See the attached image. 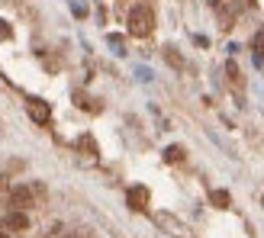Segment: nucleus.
<instances>
[{
    "label": "nucleus",
    "instance_id": "obj_1",
    "mask_svg": "<svg viewBox=\"0 0 264 238\" xmlns=\"http://www.w3.org/2000/svg\"><path fill=\"white\" fill-rule=\"evenodd\" d=\"M152 29H155L152 10L148 6H132L129 10V32L135 39H145V36H152Z\"/></svg>",
    "mask_w": 264,
    "mask_h": 238
},
{
    "label": "nucleus",
    "instance_id": "obj_2",
    "mask_svg": "<svg viewBox=\"0 0 264 238\" xmlns=\"http://www.w3.org/2000/svg\"><path fill=\"white\" fill-rule=\"evenodd\" d=\"M36 206V190L26 187V183H16V187H10V209H32Z\"/></svg>",
    "mask_w": 264,
    "mask_h": 238
},
{
    "label": "nucleus",
    "instance_id": "obj_3",
    "mask_svg": "<svg viewBox=\"0 0 264 238\" xmlns=\"http://www.w3.org/2000/svg\"><path fill=\"white\" fill-rule=\"evenodd\" d=\"M3 226H6V232H29V216H26L23 209H10Z\"/></svg>",
    "mask_w": 264,
    "mask_h": 238
},
{
    "label": "nucleus",
    "instance_id": "obj_4",
    "mask_svg": "<svg viewBox=\"0 0 264 238\" xmlns=\"http://www.w3.org/2000/svg\"><path fill=\"white\" fill-rule=\"evenodd\" d=\"M126 203H129V209H135V213H139V209H145L148 206V190L135 183V187L126 190Z\"/></svg>",
    "mask_w": 264,
    "mask_h": 238
},
{
    "label": "nucleus",
    "instance_id": "obj_5",
    "mask_svg": "<svg viewBox=\"0 0 264 238\" xmlns=\"http://www.w3.org/2000/svg\"><path fill=\"white\" fill-rule=\"evenodd\" d=\"M29 116L36 122H49V106L42 100H29Z\"/></svg>",
    "mask_w": 264,
    "mask_h": 238
},
{
    "label": "nucleus",
    "instance_id": "obj_6",
    "mask_svg": "<svg viewBox=\"0 0 264 238\" xmlns=\"http://www.w3.org/2000/svg\"><path fill=\"white\" fill-rule=\"evenodd\" d=\"M252 49H255V65H264V26L252 36Z\"/></svg>",
    "mask_w": 264,
    "mask_h": 238
},
{
    "label": "nucleus",
    "instance_id": "obj_7",
    "mask_svg": "<svg viewBox=\"0 0 264 238\" xmlns=\"http://www.w3.org/2000/svg\"><path fill=\"white\" fill-rule=\"evenodd\" d=\"M209 203L219 206V209H229L232 206V196H229V190H213V193H209Z\"/></svg>",
    "mask_w": 264,
    "mask_h": 238
},
{
    "label": "nucleus",
    "instance_id": "obj_8",
    "mask_svg": "<svg viewBox=\"0 0 264 238\" xmlns=\"http://www.w3.org/2000/svg\"><path fill=\"white\" fill-rule=\"evenodd\" d=\"M226 74H229V80H232L235 90H242V74H239V65H235V61H229V65H226Z\"/></svg>",
    "mask_w": 264,
    "mask_h": 238
},
{
    "label": "nucleus",
    "instance_id": "obj_9",
    "mask_svg": "<svg viewBox=\"0 0 264 238\" xmlns=\"http://www.w3.org/2000/svg\"><path fill=\"white\" fill-rule=\"evenodd\" d=\"M165 161H171V164H174V161H184V148H180V145H168L165 148Z\"/></svg>",
    "mask_w": 264,
    "mask_h": 238
},
{
    "label": "nucleus",
    "instance_id": "obj_10",
    "mask_svg": "<svg viewBox=\"0 0 264 238\" xmlns=\"http://www.w3.org/2000/svg\"><path fill=\"white\" fill-rule=\"evenodd\" d=\"M165 61H168L171 68H177V71L184 68V58H180V52H174V49H165Z\"/></svg>",
    "mask_w": 264,
    "mask_h": 238
},
{
    "label": "nucleus",
    "instance_id": "obj_11",
    "mask_svg": "<svg viewBox=\"0 0 264 238\" xmlns=\"http://www.w3.org/2000/svg\"><path fill=\"white\" fill-rule=\"evenodd\" d=\"M81 148H84L87 155H97V145H93V139H90V135H84V139H81Z\"/></svg>",
    "mask_w": 264,
    "mask_h": 238
},
{
    "label": "nucleus",
    "instance_id": "obj_12",
    "mask_svg": "<svg viewBox=\"0 0 264 238\" xmlns=\"http://www.w3.org/2000/svg\"><path fill=\"white\" fill-rule=\"evenodd\" d=\"M10 36H13V32H10V26H6L3 19H0V39H10Z\"/></svg>",
    "mask_w": 264,
    "mask_h": 238
},
{
    "label": "nucleus",
    "instance_id": "obj_13",
    "mask_svg": "<svg viewBox=\"0 0 264 238\" xmlns=\"http://www.w3.org/2000/svg\"><path fill=\"white\" fill-rule=\"evenodd\" d=\"M222 3V0H209V6H219Z\"/></svg>",
    "mask_w": 264,
    "mask_h": 238
},
{
    "label": "nucleus",
    "instance_id": "obj_14",
    "mask_svg": "<svg viewBox=\"0 0 264 238\" xmlns=\"http://www.w3.org/2000/svg\"><path fill=\"white\" fill-rule=\"evenodd\" d=\"M0 238H10V235H6V232H3V229H0Z\"/></svg>",
    "mask_w": 264,
    "mask_h": 238
},
{
    "label": "nucleus",
    "instance_id": "obj_15",
    "mask_svg": "<svg viewBox=\"0 0 264 238\" xmlns=\"http://www.w3.org/2000/svg\"><path fill=\"white\" fill-rule=\"evenodd\" d=\"M261 203H264V200H261Z\"/></svg>",
    "mask_w": 264,
    "mask_h": 238
}]
</instances>
